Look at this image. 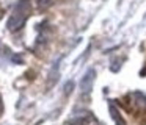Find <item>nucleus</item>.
I'll list each match as a JSON object with an SVG mask.
<instances>
[{
  "instance_id": "1",
  "label": "nucleus",
  "mask_w": 146,
  "mask_h": 125,
  "mask_svg": "<svg viewBox=\"0 0 146 125\" xmlns=\"http://www.w3.org/2000/svg\"><path fill=\"white\" fill-rule=\"evenodd\" d=\"M30 13H32V3H30V0H19L7 20L8 31H11V33L19 31L25 25L27 19L30 17Z\"/></svg>"
},
{
  "instance_id": "2",
  "label": "nucleus",
  "mask_w": 146,
  "mask_h": 125,
  "mask_svg": "<svg viewBox=\"0 0 146 125\" xmlns=\"http://www.w3.org/2000/svg\"><path fill=\"white\" fill-rule=\"evenodd\" d=\"M94 77H96V70H94V69H90V70H86V74L83 75L82 80H80V89H82V92L88 94L90 91L93 89Z\"/></svg>"
},
{
  "instance_id": "3",
  "label": "nucleus",
  "mask_w": 146,
  "mask_h": 125,
  "mask_svg": "<svg viewBox=\"0 0 146 125\" xmlns=\"http://www.w3.org/2000/svg\"><path fill=\"white\" fill-rule=\"evenodd\" d=\"M36 2H38V6L41 9H46V8L54 5V0H36Z\"/></svg>"
},
{
  "instance_id": "4",
  "label": "nucleus",
  "mask_w": 146,
  "mask_h": 125,
  "mask_svg": "<svg viewBox=\"0 0 146 125\" xmlns=\"http://www.w3.org/2000/svg\"><path fill=\"white\" fill-rule=\"evenodd\" d=\"M3 113V102H2V95H0V114Z\"/></svg>"
}]
</instances>
